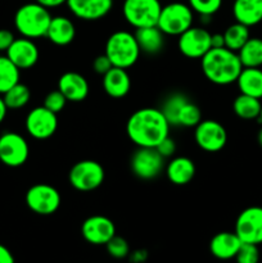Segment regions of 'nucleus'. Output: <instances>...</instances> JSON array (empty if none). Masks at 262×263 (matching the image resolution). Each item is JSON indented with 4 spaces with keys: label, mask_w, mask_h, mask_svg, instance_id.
I'll return each instance as SVG.
<instances>
[{
    "label": "nucleus",
    "mask_w": 262,
    "mask_h": 263,
    "mask_svg": "<svg viewBox=\"0 0 262 263\" xmlns=\"http://www.w3.org/2000/svg\"><path fill=\"white\" fill-rule=\"evenodd\" d=\"M170 123L159 108L145 107L135 110L126 122L128 139L140 148H156L170 135Z\"/></svg>",
    "instance_id": "f257e3e1"
},
{
    "label": "nucleus",
    "mask_w": 262,
    "mask_h": 263,
    "mask_svg": "<svg viewBox=\"0 0 262 263\" xmlns=\"http://www.w3.org/2000/svg\"><path fill=\"white\" fill-rule=\"evenodd\" d=\"M200 67L205 79L218 86L236 82L243 66L236 51L228 48H212L200 58Z\"/></svg>",
    "instance_id": "f03ea898"
},
{
    "label": "nucleus",
    "mask_w": 262,
    "mask_h": 263,
    "mask_svg": "<svg viewBox=\"0 0 262 263\" xmlns=\"http://www.w3.org/2000/svg\"><path fill=\"white\" fill-rule=\"evenodd\" d=\"M51 14L48 8L39 3H27L18 8L14 14V27L22 37L35 39L45 37L49 25L51 22Z\"/></svg>",
    "instance_id": "7ed1b4c3"
},
{
    "label": "nucleus",
    "mask_w": 262,
    "mask_h": 263,
    "mask_svg": "<svg viewBox=\"0 0 262 263\" xmlns=\"http://www.w3.org/2000/svg\"><path fill=\"white\" fill-rule=\"evenodd\" d=\"M140 53L135 33L130 31H116L105 41L104 54L109 58L113 67L131 68L138 62Z\"/></svg>",
    "instance_id": "20e7f679"
},
{
    "label": "nucleus",
    "mask_w": 262,
    "mask_h": 263,
    "mask_svg": "<svg viewBox=\"0 0 262 263\" xmlns=\"http://www.w3.org/2000/svg\"><path fill=\"white\" fill-rule=\"evenodd\" d=\"M194 12L189 4L175 2L162 7L157 27L166 36H180L193 26Z\"/></svg>",
    "instance_id": "39448f33"
},
{
    "label": "nucleus",
    "mask_w": 262,
    "mask_h": 263,
    "mask_svg": "<svg viewBox=\"0 0 262 263\" xmlns=\"http://www.w3.org/2000/svg\"><path fill=\"white\" fill-rule=\"evenodd\" d=\"M161 10L159 0H125L122 5L123 18L135 30L157 26Z\"/></svg>",
    "instance_id": "423d86ee"
},
{
    "label": "nucleus",
    "mask_w": 262,
    "mask_h": 263,
    "mask_svg": "<svg viewBox=\"0 0 262 263\" xmlns=\"http://www.w3.org/2000/svg\"><path fill=\"white\" fill-rule=\"evenodd\" d=\"M105 172L102 164L92 159L80 161L72 166L68 181L77 192H92L104 182Z\"/></svg>",
    "instance_id": "0eeeda50"
},
{
    "label": "nucleus",
    "mask_w": 262,
    "mask_h": 263,
    "mask_svg": "<svg viewBox=\"0 0 262 263\" xmlns=\"http://www.w3.org/2000/svg\"><path fill=\"white\" fill-rule=\"evenodd\" d=\"M26 204L33 213L50 216L59 210L62 203L61 193L49 184H35L26 193Z\"/></svg>",
    "instance_id": "6e6552de"
},
{
    "label": "nucleus",
    "mask_w": 262,
    "mask_h": 263,
    "mask_svg": "<svg viewBox=\"0 0 262 263\" xmlns=\"http://www.w3.org/2000/svg\"><path fill=\"white\" fill-rule=\"evenodd\" d=\"M164 158L156 148L138 146L130 158L131 172L140 180H153L164 170Z\"/></svg>",
    "instance_id": "1a4fd4ad"
},
{
    "label": "nucleus",
    "mask_w": 262,
    "mask_h": 263,
    "mask_svg": "<svg viewBox=\"0 0 262 263\" xmlns=\"http://www.w3.org/2000/svg\"><path fill=\"white\" fill-rule=\"evenodd\" d=\"M30 146L21 134L8 131L0 135V162L8 167H21L27 162Z\"/></svg>",
    "instance_id": "9d476101"
},
{
    "label": "nucleus",
    "mask_w": 262,
    "mask_h": 263,
    "mask_svg": "<svg viewBox=\"0 0 262 263\" xmlns=\"http://www.w3.org/2000/svg\"><path fill=\"white\" fill-rule=\"evenodd\" d=\"M194 140L202 151L216 153L225 148L228 133L218 121L202 120L194 127Z\"/></svg>",
    "instance_id": "9b49d317"
},
{
    "label": "nucleus",
    "mask_w": 262,
    "mask_h": 263,
    "mask_svg": "<svg viewBox=\"0 0 262 263\" xmlns=\"http://www.w3.org/2000/svg\"><path fill=\"white\" fill-rule=\"evenodd\" d=\"M211 35L207 28L192 26L177 36V49L186 58L200 59L211 49Z\"/></svg>",
    "instance_id": "f8f14e48"
},
{
    "label": "nucleus",
    "mask_w": 262,
    "mask_h": 263,
    "mask_svg": "<svg viewBox=\"0 0 262 263\" xmlns=\"http://www.w3.org/2000/svg\"><path fill=\"white\" fill-rule=\"evenodd\" d=\"M234 233L241 243L262 244V207L252 205L241 211L235 221Z\"/></svg>",
    "instance_id": "ddd939ff"
},
{
    "label": "nucleus",
    "mask_w": 262,
    "mask_h": 263,
    "mask_svg": "<svg viewBox=\"0 0 262 263\" xmlns=\"http://www.w3.org/2000/svg\"><path fill=\"white\" fill-rule=\"evenodd\" d=\"M26 131L36 140H46L55 134L58 128L57 113L46 109L44 105L35 107L28 112L25 121Z\"/></svg>",
    "instance_id": "4468645a"
},
{
    "label": "nucleus",
    "mask_w": 262,
    "mask_h": 263,
    "mask_svg": "<svg viewBox=\"0 0 262 263\" xmlns=\"http://www.w3.org/2000/svg\"><path fill=\"white\" fill-rule=\"evenodd\" d=\"M81 234L89 244L105 246L116 235V226L107 216L94 215L82 222Z\"/></svg>",
    "instance_id": "2eb2a0df"
},
{
    "label": "nucleus",
    "mask_w": 262,
    "mask_h": 263,
    "mask_svg": "<svg viewBox=\"0 0 262 263\" xmlns=\"http://www.w3.org/2000/svg\"><path fill=\"white\" fill-rule=\"evenodd\" d=\"M72 14L82 21H99L113 8V0H67Z\"/></svg>",
    "instance_id": "dca6fc26"
},
{
    "label": "nucleus",
    "mask_w": 262,
    "mask_h": 263,
    "mask_svg": "<svg viewBox=\"0 0 262 263\" xmlns=\"http://www.w3.org/2000/svg\"><path fill=\"white\" fill-rule=\"evenodd\" d=\"M5 53L20 69L32 68L40 57V51L35 41L27 37L15 39Z\"/></svg>",
    "instance_id": "f3484780"
},
{
    "label": "nucleus",
    "mask_w": 262,
    "mask_h": 263,
    "mask_svg": "<svg viewBox=\"0 0 262 263\" xmlns=\"http://www.w3.org/2000/svg\"><path fill=\"white\" fill-rule=\"evenodd\" d=\"M58 90L68 102L80 103L87 98L90 86L87 80L77 72H64L58 80Z\"/></svg>",
    "instance_id": "a211bd4d"
},
{
    "label": "nucleus",
    "mask_w": 262,
    "mask_h": 263,
    "mask_svg": "<svg viewBox=\"0 0 262 263\" xmlns=\"http://www.w3.org/2000/svg\"><path fill=\"white\" fill-rule=\"evenodd\" d=\"M241 240L234 231H221L216 234L210 241V252L215 258L221 261L235 258Z\"/></svg>",
    "instance_id": "6ab92c4d"
},
{
    "label": "nucleus",
    "mask_w": 262,
    "mask_h": 263,
    "mask_svg": "<svg viewBox=\"0 0 262 263\" xmlns=\"http://www.w3.org/2000/svg\"><path fill=\"white\" fill-rule=\"evenodd\" d=\"M103 89L105 94L113 99L125 98L131 89V79L127 69L112 67L103 76Z\"/></svg>",
    "instance_id": "aec40b11"
},
{
    "label": "nucleus",
    "mask_w": 262,
    "mask_h": 263,
    "mask_svg": "<svg viewBox=\"0 0 262 263\" xmlns=\"http://www.w3.org/2000/svg\"><path fill=\"white\" fill-rule=\"evenodd\" d=\"M164 170L169 181L179 186L192 182L197 172L194 162L188 157H174L170 159Z\"/></svg>",
    "instance_id": "412c9836"
},
{
    "label": "nucleus",
    "mask_w": 262,
    "mask_h": 263,
    "mask_svg": "<svg viewBox=\"0 0 262 263\" xmlns=\"http://www.w3.org/2000/svg\"><path fill=\"white\" fill-rule=\"evenodd\" d=\"M46 39L57 46H67L76 37V27L68 17L57 15L51 18Z\"/></svg>",
    "instance_id": "4be33fe9"
},
{
    "label": "nucleus",
    "mask_w": 262,
    "mask_h": 263,
    "mask_svg": "<svg viewBox=\"0 0 262 263\" xmlns=\"http://www.w3.org/2000/svg\"><path fill=\"white\" fill-rule=\"evenodd\" d=\"M134 33H135L141 53L148 54V55H156L163 50L166 35L157 26L138 28Z\"/></svg>",
    "instance_id": "5701e85b"
},
{
    "label": "nucleus",
    "mask_w": 262,
    "mask_h": 263,
    "mask_svg": "<svg viewBox=\"0 0 262 263\" xmlns=\"http://www.w3.org/2000/svg\"><path fill=\"white\" fill-rule=\"evenodd\" d=\"M233 15L235 22L247 27L262 22V0H234Z\"/></svg>",
    "instance_id": "b1692460"
},
{
    "label": "nucleus",
    "mask_w": 262,
    "mask_h": 263,
    "mask_svg": "<svg viewBox=\"0 0 262 263\" xmlns=\"http://www.w3.org/2000/svg\"><path fill=\"white\" fill-rule=\"evenodd\" d=\"M236 85L240 94L249 95V97L262 99V69L259 68H247L243 67Z\"/></svg>",
    "instance_id": "393cba45"
},
{
    "label": "nucleus",
    "mask_w": 262,
    "mask_h": 263,
    "mask_svg": "<svg viewBox=\"0 0 262 263\" xmlns=\"http://www.w3.org/2000/svg\"><path fill=\"white\" fill-rule=\"evenodd\" d=\"M262 109L261 99L249 97L246 94H239L233 102V110L239 118L246 121L258 120Z\"/></svg>",
    "instance_id": "a878e982"
},
{
    "label": "nucleus",
    "mask_w": 262,
    "mask_h": 263,
    "mask_svg": "<svg viewBox=\"0 0 262 263\" xmlns=\"http://www.w3.org/2000/svg\"><path fill=\"white\" fill-rule=\"evenodd\" d=\"M241 66L247 68H259L262 66V39L249 37L238 51Z\"/></svg>",
    "instance_id": "bb28decb"
},
{
    "label": "nucleus",
    "mask_w": 262,
    "mask_h": 263,
    "mask_svg": "<svg viewBox=\"0 0 262 263\" xmlns=\"http://www.w3.org/2000/svg\"><path fill=\"white\" fill-rule=\"evenodd\" d=\"M20 79L21 69L7 55H0V95L17 85Z\"/></svg>",
    "instance_id": "cd10ccee"
},
{
    "label": "nucleus",
    "mask_w": 262,
    "mask_h": 263,
    "mask_svg": "<svg viewBox=\"0 0 262 263\" xmlns=\"http://www.w3.org/2000/svg\"><path fill=\"white\" fill-rule=\"evenodd\" d=\"M223 41H225V48L230 49V50L236 51L238 53L240 50L241 46L248 41L251 37L249 33V27L241 25V23L235 22L233 25L229 26L225 31H223Z\"/></svg>",
    "instance_id": "c85d7f7f"
},
{
    "label": "nucleus",
    "mask_w": 262,
    "mask_h": 263,
    "mask_svg": "<svg viewBox=\"0 0 262 263\" xmlns=\"http://www.w3.org/2000/svg\"><path fill=\"white\" fill-rule=\"evenodd\" d=\"M202 121V110L194 102L188 98L186 102L181 105L176 116L174 126L180 127H195Z\"/></svg>",
    "instance_id": "c756f323"
},
{
    "label": "nucleus",
    "mask_w": 262,
    "mask_h": 263,
    "mask_svg": "<svg viewBox=\"0 0 262 263\" xmlns=\"http://www.w3.org/2000/svg\"><path fill=\"white\" fill-rule=\"evenodd\" d=\"M5 105L8 109H21L26 107L31 99V91L27 85L18 82L17 85L8 90L5 94H3Z\"/></svg>",
    "instance_id": "7c9ffc66"
},
{
    "label": "nucleus",
    "mask_w": 262,
    "mask_h": 263,
    "mask_svg": "<svg viewBox=\"0 0 262 263\" xmlns=\"http://www.w3.org/2000/svg\"><path fill=\"white\" fill-rule=\"evenodd\" d=\"M105 249H107V253L109 254L112 258L116 259H123L127 258L128 254H130L131 249L128 246L127 240L122 236L115 235L107 244H105Z\"/></svg>",
    "instance_id": "2f4dec72"
},
{
    "label": "nucleus",
    "mask_w": 262,
    "mask_h": 263,
    "mask_svg": "<svg viewBox=\"0 0 262 263\" xmlns=\"http://www.w3.org/2000/svg\"><path fill=\"white\" fill-rule=\"evenodd\" d=\"M188 4L194 13H198L199 15L212 17L220 10L222 0H188Z\"/></svg>",
    "instance_id": "473e14b6"
},
{
    "label": "nucleus",
    "mask_w": 262,
    "mask_h": 263,
    "mask_svg": "<svg viewBox=\"0 0 262 263\" xmlns=\"http://www.w3.org/2000/svg\"><path fill=\"white\" fill-rule=\"evenodd\" d=\"M236 263H258L259 262V251L258 246L256 244L241 243L238 253L235 256Z\"/></svg>",
    "instance_id": "72a5a7b5"
},
{
    "label": "nucleus",
    "mask_w": 262,
    "mask_h": 263,
    "mask_svg": "<svg viewBox=\"0 0 262 263\" xmlns=\"http://www.w3.org/2000/svg\"><path fill=\"white\" fill-rule=\"evenodd\" d=\"M67 102H68V100L66 99V97H64V95L57 89V90H53V91H50L49 94H46V97L44 98L43 105L46 108V109L51 110V112L58 115V113H61L62 110L64 109Z\"/></svg>",
    "instance_id": "f704fd0d"
},
{
    "label": "nucleus",
    "mask_w": 262,
    "mask_h": 263,
    "mask_svg": "<svg viewBox=\"0 0 262 263\" xmlns=\"http://www.w3.org/2000/svg\"><path fill=\"white\" fill-rule=\"evenodd\" d=\"M156 149L164 159L171 158V157L175 154V152H176V143H175L174 139L170 138L169 135L156 146Z\"/></svg>",
    "instance_id": "c9c22d12"
},
{
    "label": "nucleus",
    "mask_w": 262,
    "mask_h": 263,
    "mask_svg": "<svg viewBox=\"0 0 262 263\" xmlns=\"http://www.w3.org/2000/svg\"><path fill=\"white\" fill-rule=\"evenodd\" d=\"M112 67L113 66L110 63L109 58L105 54H100L92 62V69H94V72L98 74H102V76H104Z\"/></svg>",
    "instance_id": "e433bc0d"
},
{
    "label": "nucleus",
    "mask_w": 262,
    "mask_h": 263,
    "mask_svg": "<svg viewBox=\"0 0 262 263\" xmlns=\"http://www.w3.org/2000/svg\"><path fill=\"white\" fill-rule=\"evenodd\" d=\"M14 40L15 37L12 31L2 28L0 30V51H7Z\"/></svg>",
    "instance_id": "4c0bfd02"
},
{
    "label": "nucleus",
    "mask_w": 262,
    "mask_h": 263,
    "mask_svg": "<svg viewBox=\"0 0 262 263\" xmlns=\"http://www.w3.org/2000/svg\"><path fill=\"white\" fill-rule=\"evenodd\" d=\"M128 259L131 263H144L148 259V252L145 249H135V251L130 252Z\"/></svg>",
    "instance_id": "58836bf2"
},
{
    "label": "nucleus",
    "mask_w": 262,
    "mask_h": 263,
    "mask_svg": "<svg viewBox=\"0 0 262 263\" xmlns=\"http://www.w3.org/2000/svg\"><path fill=\"white\" fill-rule=\"evenodd\" d=\"M0 263H14L12 252L3 244H0Z\"/></svg>",
    "instance_id": "ea45409f"
},
{
    "label": "nucleus",
    "mask_w": 262,
    "mask_h": 263,
    "mask_svg": "<svg viewBox=\"0 0 262 263\" xmlns=\"http://www.w3.org/2000/svg\"><path fill=\"white\" fill-rule=\"evenodd\" d=\"M212 48H225V41H223L222 33H212L211 35V49Z\"/></svg>",
    "instance_id": "a19ab883"
},
{
    "label": "nucleus",
    "mask_w": 262,
    "mask_h": 263,
    "mask_svg": "<svg viewBox=\"0 0 262 263\" xmlns=\"http://www.w3.org/2000/svg\"><path fill=\"white\" fill-rule=\"evenodd\" d=\"M35 2L43 5V7L48 8V9H51V8H58L61 5L66 4L67 0H35Z\"/></svg>",
    "instance_id": "79ce46f5"
},
{
    "label": "nucleus",
    "mask_w": 262,
    "mask_h": 263,
    "mask_svg": "<svg viewBox=\"0 0 262 263\" xmlns=\"http://www.w3.org/2000/svg\"><path fill=\"white\" fill-rule=\"evenodd\" d=\"M7 113H8V108L7 105H5L4 99H3V95H0V123L5 120Z\"/></svg>",
    "instance_id": "37998d69"
},
{
    "label": "nucleus",
    "mask_w": 262,
    "mask_h": 263,
    "mask_svg": "<svg viewBox=\"0 0 262 263\" xmlns=\"http://www.w3.org/2000/svg\"><path fill=\"white\" fill-rule=\"evenodd\" d=\"M257 141H258L259 145L262 146V127H261V130L258 131V135H257Z\"/></svg>",
    "instance_id": "c03bdc74"
},
{
    "label": "nucleus",
    "mask_w": 262,
    "mask_h": 263,
    "mask_svg": "<svg viewBox=\"0 0 262 263\" xmlns=\"http://www.w3.org/2000/svg\"><path fill=\"white\" fill-rule=\"evenodd\" d=\"M258 122L262 125V109H261V113H259V116H258Z\"/></svg>",
    "instance_id": "a18cd8bd"
}]
</instances>
